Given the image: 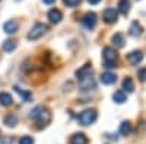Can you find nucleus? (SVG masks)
Returning a JSON list of instances; mask_svg holds the SVG:
<instances>
[{
	"label": "nucleus",
	"instance_id": "f257e3e1",
	"mask_svg": "<svg viewBox=\"0 0 146 144\" xmlns=\"http://www.w3.org/2000/svg\"><path fill=\"white\" fill-rule=\"evenodd\" d=\"M29 115H31L32 119H35V122L38 124L36 128H42V127H45L48 122L51 121V114L48 112L47 109H44L42 106H35L34 109L31 111Z\"/></svg>",
	"mask_w": 146,
	"mask_h": 144
},
{
	"label": "nucleus",
	"instance_id": "f03ea898",
	"mask_svg": "<svg viewBox=\"0 0 146 144\" xmlns=\"http://www.w3.org/2000/svg\"><path fill=\"white\" fill-rule=\"evenodd\" d=\"M102 57H104V66L107 68H113V67H117V51L111 47H105L104 51H102Z\"/></svg>",
	"mask_w": 146,
	"mask_h": 144
},
{
	"label": "nucleus",
	"instance_id": "7ed1b4c3",
	"mask_svg": "<svg viewBox=\"0 0 146 144\" xmlns=\"http://www.w3.org/2000/svg\"><path fill=\"white\" fill-rule=\"evenodd\" d=\"M96 111L95 109H86V111H83L78 115V122L83 127H86V125H91L96 121Z\"/></svg>",
	"mask_w": 146,
	"mask_h": 144
},
{
	"label": "nucleus",
	"instance_id": "20e7f679",
	"mask_svg": "<svg viewBox=\"0 0 146 144\" xmlns=\"http://www.w3.org/2000/svg\"><path fill=\"white\" fill-rule=\"evenodd\" d=\"M47 31H48L47 25H44V23H35V25L32 26V29L28 32V39L29 41L40 39L41 37H44V35H45Z\"/></svg>",
	"mask_w": 146,
	"mask_h": 144
},
{
	"label": "nucleus",
	"instance_id": "39448f33",
	"mask_svg": "<svg viewBox=\"0 0 146 144\" xmlns=\"http://www.w3.org/2000/svg\"><path fill=\"white\" fill-rule=\"evenodd\" d=\"M78 82H79V87H80V90H83V92L92 90V89H95V86H96V83H95V80H94L92 76L83 77V79H80V80H78Z\"/></svg>",
	"mask_w": 146,
	"mask_h": 144
},
{
	"label": "nucleus",
	"instance_id": "423d86ee",
	"mask_svg": "<svg viewBox=\"0 0 146 144\" xmlns=\"http://www.w3.org/2000/svg\"><path fill=\"white\" fill-rule=\"evenodd\" d=\"M82 23L86 29H94L95 25H96V15L92 13V12H89V13H86L82 18Z\"/></svg>",
	"mask_w": 146,
	"mask_h": 144
},
{
	"label": "nucleus",
	"instance_id": "0eeeda50",
	"mask_svg": "<svg viewBox=\"0 0 146 144\" xmlns=\"http://www.w3.org/2000/svg\"><path fill=\"white\" fill-rule=\"evenodd\" d=\"M143 57H145L143 51L136 50V51H131V53L127 55V60H129V63H130V64L136 66V64H139V63L142 61V60H143Z\"/></svg>",
	"mask_w": 146,
	"mask_h": 144
},
{
	"label": "nucleus",
	"instance_id": "6e6552de",
	"mask_svg": "<svg viewBox=\"0 0 146 144\" xmlns=\"http://www.w3.org/2000/svg\"><path fill=\"white\" fill-rule=\"evenodd\" d=\"M104 20L107 23H115L117 22V10L111 9V7H108L104 10V15H102Z\"/></svg>",
	"mask_w": 146,
	"mask_h": 144
},
{
	"label": "nucleus",
	"instance_id": "1a4fd4ad",
	"mask_svg": "<svg viewBox=\"0 0 146 144\" xmlns=\"http://www.w3.org/2000/svg\"><path fill=\"white\" fill-rule=\"evenodd\" d=\"M19 28V23L15 20V19H10L7 22H5V25H3V31L6 34H15Z\"/></svg>",
	"mask_w": 146,
	"mask_h": 144
},
{
	"label": "nucleus",
	"instance_id": "9d476101",
	"mask_svg": "<svg viewBox=\"0 0 146 144\" xmlns=\"http://www.w3.org/2000/svg\"><path fill=\"white\" fill-rule=\"evenodd\" d=\"M88 76H92V67H91V64H85L83 67H80L76 71V79L78 80H80L83 77H88Z\"/></svg>",
	"mask_w": 146,
	"mask_h": 144
},
{
	"label": "nucleus",
	"instance_id": "9b49d317",
	"mask_svg": "<svg viewBox=\"0 0 146 144\" xmlns=\"http://www.w3.org/2000/svg\"><path fill=\"white\" fill-rule=\"evenodd\" d=\"M69 143L70 144H88V138L83 133H76V134H73L70 137Z\"/></svg>",
	"mask_w": 146,
	"mask_h": 144
},
{
	"label": "nucleus",
	"instance_id": "f8f14e48",
	"mask_svg": "<svg viewBox=\"0 0 146 144\" xmlns=\"http://www.w3.org/2000/svg\"><path fill=\"white\" fill-rule=\"evenodd\" d=\"M48 19H50L51 23H58L63 19V13L58 9H51L50 12H48Z\"/></svg>",
	"mask_w": 146,
	"mask_h": 144
},
{
	"label": "nucleus",
	"instance_id": "ddd939ff",
	"mask_svg": "<svg viewBox=\"0 0 146 144\" xmlns=\"http://www.w3.org/2000/svg\"><path fill=\"white\" fill-rule=\"evenodd\" d=\"M115 80H117V76L111 73V71H105V73L101 74V82L104 85H113V83H115Z\"/></svg>",
	"mask_w": 146,
	"mask_h": 144
},
{
	"label": "nucleus",
	"instance_id": "4468645a",
	"mask_svg": "<svg viewBox=\"0 0 146 144\" xmlns=\"http://www.w3.org/2000/svg\"><path fill=\"white\" fill-rule=\"evenodd\" d=\"M142 34H143V28L140 26V23L139 22H133L130 25V35L133 38H137V37H140Z\"/></svg>",
	"mask_w": 146,
	"mask_h": 144
},
{
	"label": "nucleus",
	"instance_id": "2eb2a0df",
	"mask_svg": "<svg viewBox=\"0 0 146 144\" xmlns=\"http://www.w3.org/2000/svg\"><path fill=\"white\" fill-rule=\"evenodd\" d=\"M118 12L121 15H127L130 12V2L129 0H120L118 2Z\"/></svg>",
	"mask_w": 146,
	"mask_h": 144
},
{
	"label": "nucleus",
	"instance_id": "dca6fc26",
	"mask_svg": "<svg viewBox=\"0 0 146 144\" xmlns=\"http://www.w3.org/2000/svg\"><path fill=\"white\" fill-rule=\"evenodd\" d=\"M12 102H13V99H12V96L9 93H6V92L0 93V105L9 106V105H12Z\"/></svg>",
	"mask_w": 146,
	"mask_h": 144
},
{
	"label": "nucleus",
	"instance_id": "f3484780",
	"mask_svg": "<svg viewBox=\"0 0 146 144\" xmlns=\"http://www.w3.org/2000/svg\"><path fill=\"white\" fill-rule=\"evenodd\" d=\"M2 48H3V51H6V53H12L16 48V42L13 39H6V41H3Z\"/></svg>",
	"mask_w": 146,
	"mask_h": 144
},
{
	"label": "nucleus",
	"instance_id": "a211bd4d",
	"mask_svg": "<svg viewBox=\"0 0 146 144\" xmlns=\"http://www.w3.org/2000/svg\"><path fill=\"white\" fill-rule=\"evenodd\" d=\"M16 124H18V118L13 114H9V115L5 116V125L13 128V127H16Z\"/></svg>",
	"mask_w": 146,
	"mask_h": 144
},
{
	"label": "nucleus",
	"instance_id": "6ab92c4d",
	"mask_svg": "<svg viewBox=\"0 0 146 144\" xmlns=\"http://www.w3.org/2000/svg\"><path fill=\"white\" fill-rule=\"evenodd\" d=\"M113 101L115 103H124L126 102V93L123 90H117L114 95H113Z\"/></svg>",
	"mask_w": 146,
	"mask_h": 144
},
{
	"label": "nucleus",
	"instance_id": "aec40b11",
	"mask_svg": "<svg viewBox=\"0 0 146 144\" xmlns=\"http://www.w3.org/2000/svg\"><path fill=\"white\" fill-rule=\"evenodd\" d=\"M111 41H113L114 45L118 47V48H123V47H124V37H123L121 34H115L114 37L111 38Z\"/></svg>",
	"mask_w": 146,
	"mask_h": 144
},
{
	"label": "nucleus",
	"instance_id": "412c9836",
	"mask_svg": "<svg viewBox=\"0 0 146 144\" xmlns=\"http://www.w3.org/2000/svg\"><path fill=\"white\" fill-rule=\"evenodd\" d=\"M123 89H126V92H129V93L135 90V83H133V80L130 77H126L123 80Z\"/></svg>",
	"mask_w": 146,
	"mask_h": 144
},
{
	"label": "nucleus",
	"instance_id": "4be33fe9",
	"mask_svg": "<svg viewBox=\"0 0 146 144\" xmlns=\"http://www.w3.org/2000/svg\"><path fill=\"white\" fill-rule=\"evenodd\" d=\"M130 133H131V125H130V122L124 121L123 124L120 125V134L121 135H129Z\"/></svg>",
	"mask_w": 146,
	"mask_h": 144
},
{
	"label": "nucleus",
	"instance_id": "5701e85b",
	"mask_svg": "<svg viewBox=\"0 0 146 144\" xmlns=\"http://www.w3.org/2000/svg\"><path fill=\"white\" fill-rule=\"evenodd\" d=\"M15 90L18 92V95H19V96H22V99L25 101V102H29V101H31V98H32V95H31V92H25V90H22V89H19L18 86H15Z\"/></svg>",
	"mask_w": 146,
	"mask_h": 144
},
{
	"label": "nucleus",
	"instance_id": "b1692460",
	"mask_svg": "<svg viewBox=\"0 0 146 144\" xmlns=\"http://www.w3.org/2000/svg\"><path fill=\"white\" fill-rule=\"evenodd\" d=\"M82 0H63V3L67 6V7H76L80 5Z\"/></svg>",
	"mask_w": 146,
	"mask_h": 144
},
{
	"label": "nucleus",
	"instance_id": "393cba45",
	"mask_svg": "<svg viewBox=\"0 0 146 144\" xmlns=\"http://www.w3.org/2000/svg\"><path fill=\"white\" fill-rule=\"evenodd\" d=\"M19 144H34V138L29 135H23V137H21Z\"/></svg>",
	"mask_w": 146,
	"mask_h": 144
},
{
	"label": "nucleus",
	"instance_id": "a878e982",
	"mask_svg": "<svg viewBox=\"0 0 146 144\" xmlns=\"http://www.w3.org/2000/svg\"><path fill=\"white\" fill-rule=\"evenodd\" d=\"M137 77H139L140 82H146V67H142L137 71Z\"/></svg>",
	"mask_w": 146,
	"mask_h": 144
},
{
	"label": "nucleus",
	"instance_id": "bb28decb",
	"mask_svg": "<svg viewBox=\"0 0 146 144\" xmlns=\"http://www.w3.org/2000/svg\"><path fill=\"white\" fill-rule=\"evenodd\" d=\"M2 144H13V138H10V137H6L3 141H2Z\"/></svg>",
	"mask_w": 146,
	"mask_h": 144
},
{
	"label": "nucleus",
	"instance_id": "cd10ccee",
	"mask_svg": "<svg viewBox=\"0 0 146 144\" xmlns=\"http://www.w3.org/2000/svg\"><path fill=\"white\" fill-rule=\"evenodd\" d=\"M54 2H56V0H42V3H44V5H53Z\"/></svg>",
	"mask_w": 146,
	"mask_h": 144
},
{
	"label": "nucleus",
	"instance_id": "c85d7f7f",
	"mask_svg": "<svg viewBox=\"0 0 146 144\" xmlns=\"http://www.w3.org/2000/svg\"><path fill=\"white\" fill-rule=\"evenodd\" d=\"M88 2H89L91 5H98V3L101 2V0H88Z\"/></svg>",
	"mask_w": 146,
	"mask_h": 144
}]
</instances>
